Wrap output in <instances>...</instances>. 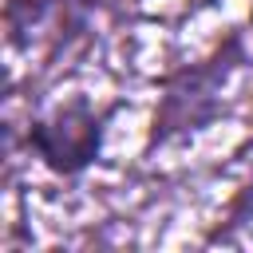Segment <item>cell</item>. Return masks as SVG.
<instances>
[{
    "instance_id": "cell-1",
    "label": "cell",
    "mask_w": 253,
    "mask_h": 253,
    "mask_svg": "<svg viewBox=\"0 0 253 253\" xmlns=\"http://www.w3.org/2000/svg\"><path fill=\"white\" fill-rule=\"evenodd\" d=\"M99 142H103V119L87 103H71L32 126L36 154L59 174H79L83 166H91L99 154Z\"/></svg>"
},
{
    "instance_id": "cell-2",
    "label": "cell",
    "mask_w": 253,
    "mask_h": 253,
    "mask_svg": "<svg viewBox=\"0 0 253 253\" xmlns=\"http://www.w3.org/2000/svg\"><path fill=\"white\" fill-rule=\"evenodd\" d=\"M249 16H253V12H249Z\"/></svg>"
}]
</instances>
